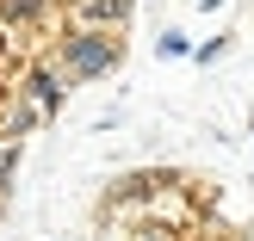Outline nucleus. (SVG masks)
I'll return each mask as SVG.
<instances>
[{
    "mask_svg": "<svg viewBox=\"0 0 254 241\" xmlns=\"http://www.w3.org/2000/svg\"><path fill=\"white\" fill-rule=\"evenodd\" d=\"M50 62L68 74V87L106 81V74L124 62V37L106 31V25H68V31L56 37V56H50Z\"/></svg>",
    "mask_w": 254,
    "mask_h": 241,
    "instance_id": "obj_1",
    "label": "nucleus"
},
{
    "mask_svg": "<svg viewBox=\"0 0 254 241\" xmlns=\"http://www.w3.org/2000/svg\"><path fill=\"white\" fill-rule=\"evenodd\" d=\"M19 93L31 99L44 118H56V111H62V99H68V74H62L56 62H31V68H25V81H19Z\"/></svg>",
    "mask_w": 254,
    "mask_h": 241,
    "instance_id": "obj_2",
    "label": "nucleus"
},
{
    "mask_svg": "<svg viewBox=\"0 0 254 241\" xmlns=\"http://www.w3.org/2000/svg\"><path fill=\"white\" fill-rule=\"evenodd\" d=\"M74 25H106V31H124V25H130V0H74Z\"/></svg>",
    "mask_w": 254,
    "mask_h": 241,
    "instance_id": "obj_3",
    "label": "nucleus"
},
{
    "mask_svg": "<svg viewBox=\"0 0 254 241\" xmlns=\"http://www.w3.org/2000/svg\"><path fill=\"white\" fill-rule=\"evenodd\" d=\"M37 124H50V118H44V111H37V105H31V99H25V93L12 99L6 111H0V136H6V143H25V136L37 130Z\"/></svg>",
    "mask_w": 254,
    "mask_h": 241,
    "instance_id": "obj_4",
    "label": "nucleus"
},
{
    "mask_svg": "<svg viewBox=\"0 0 254 241\" xmlns=\"http://www.w3.org/2000/svg\"><path fill=\"white\" fill-rule=\"evenodd\" d=\"M37 19H50V0H0V25H12V31H25Z\"/></svg>",
    "mask_w": 254,
    "mask_h": 241,
    "instance_id": "obj_5",
    "label": "nucleus"
},
{
    "mask_svg": "<svg viewBox=\"0 0 254 241\" xmlns=\"http://www.w3.org/2000/svg\"><path fill=\"white\" fill-rule=\"evenodd\" d=\"M12 173H19V143H6V136H0V198L12 192Z\"/></svg>",
    "mask_w": 254,
    "mask_h": 241,
    "instance_id": "obj_6",
    "label": "nucleus"
},
{
    "mask_svg": "<svg viewBox=\"0 0 254 241\" xmlns=\"http://www.w3.org/2000/svg\"><path fill=\"white\" fill-rule=\"evenodd\" d=\"M161 56H192V37H186V31H161Z\"/></svg>",
    "mask_w": 254,
    "mask_h": 241,
    "instance_id": "obj_7",
    "label": "nucleus"
},
{
    "mask_svg": "<svg viewBox=\"0 0 254 241\" xmlns=\"http://www.w3.org/2000/svg\"><path fill=\"white\" fill-rule=\"evenodd\" d=\"M223 49H230V37H211V44H198V49H192V56H198V62H217V56H223Z\"/></svg>",
    "mask_w": 254,
    "mask_h": 241,
    "instance_id": "obj_8",
    "label": "nucleus"
},
{
    "mask_svg": "<svg viewBox=\"0 0 254 241\" xmlns=\"http://www.w3.org/2000/svg\"><path fill=\"white\" fill-rule=\"evenodd\" d=\"M192 6H223V0H192Z\"/></svg>",
    "mask_w": 254,
    "mask_h": 241,
    "instance_id": "obj_9",
    "label": "nucleus"
},
{
    "mask_svg": "<svg viewBox=\"0 0 254 241\" xmlns=\"http://www.w3.org/2000/svg\"><path fill=\"white\" fill-rule=\"evenodd\" d=\"M248 130H254V124H248Z\"/></svg>",
    "mask_w": 254,
    "mask_h": 241,
    "instance_id": "obj_10",
    "label": "nucleus"
}]
</instances>
